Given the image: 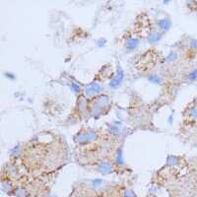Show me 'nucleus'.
I'll return each instance as SVG.
<instances>
[{"label":"nucleus","mask_w":197,"mask_h":197,"mask_svg":"<svg viewBox=\"0 0 197 197\" xmlns=\"http://www.w3.org/2000/svg\"><path fill=\"white\" fill-rule=\"evenodd\" d=\"M123 78H124V71L120 66H118L117 74H115V76L111 80L110 86L112 88V89H115V88H117L121 84V82L123 81Z\"/></svg>","instance_id":"obj_1"},{"label":"nucleus","mask_w":197,"mask_h":197,"mask_svg":"<svg viewBox=\"0 0 197 197\" xmlns=\"http://www.w3.org/2000/svg\"><path fill=\"white\" fill-rule=\"evenodd\" d=\"M97 171L99 173H101V174H111L113 172V166L111 164L110 162L103 161V162H101L100 164L98 165Z\"/></svg>","instance_id":"obj_2"},{"label":"nucleus","mask_w":197,"mask_h":197,"mask_svg":"<svg viewBox=\"0 0 197 197\" xmlns=\"http://www.w3.org/2000/svg\"><path fill=\"white\" fill-rule=\"evenodd\" d=\"M184 114L187 115V117L197 119V99L195 100V101H192L190 106H187V108L184 111Z\"/></svg>","instance_id":"obj_3"},{"label":"nucleus","mask_w":197,"mask_h":197,"mask_svg":"<svg viewBox=\"0 0 197 197\" xmlns=\"http://www.w3.org/2000/svg\"><path fill=\"white\" fill-rule=\"evenodd\" d=\"M157 25H158V27H159L160 31L163 32V33H165V32H168V31L169 30V28H171L172 22H171V20H169V19L164 18V19H160V20H158Z\"/></svg>","instance_id":"obj_4"},{"label":"nucleus","mask_w":197,"mask_h":197,"mask_svg":"<svg viewBox=\"0 0 197 197\" xmlns=\"http://www.w3.org/2000/svg\"><path fill=\"white\" fill-rule=\"evenodd\" d=\"M139 44V39L134 37H128L125 39V47L128 50L135 49Z\"/></svg>","instance_id":"obj_5"},{"label":"nucleus","mask_w":197,"mask_h":197,"mask_svg":"<svg viewBox=\"0 0 197 197\" xmlns=\"http://www.w3.org/2000/svg\"><path fill=\"white\" fill-rule=\"evenodd\" d=\"M101 91V86L97 83H92L89 85V87H87L86 94L87 96H95L96 94H98Z\"/></svg>","instance_id":"obj_6"},{"label":"nucleus","mask_w":197,"mask_h":197,"mask_svg":"<svg viewBox=\"0 0 197 197\" xmlns=\"http://www.w3.org/2000/svg\"><path fill=\"white\" fill-rule=\"evenodd\" d=\"M161 38H162V33L160 31H154L150 34V35H149L148 42L151 43V44H155V43L159 42V40L161 39Z\"/></svg>","instance_id":"obj_7"},{"label":"nucleus","mask_w":197,"mask_h":197,"mask_svg":"<svg viewBox=\"0 0 197 197\" xmlns=\"http://www.w3.org/2000/svg\"><path fill=\"white\" fill-rule=\"evenodd\" d=\"M149 81L153 84H156V85H161L163 83L162 78L159 77L158 75H156V74H152V75L149 76Z\"/></svg>","instance_id":"obj_8"},{"label":"nucleus","mask_w":197,"mask_h":197,"mask_svg":"<svg viewBox=\"0 0 197 197\" xmlns=\"http://www.w3.org/2000/svg\"><path fill=\"white\" fill-rule=\"evenodd\" d=\"M117 165H122V164H123V159H122V151H121V149H117Z\"/></svg>","instance_id":"obj_9"},{"label":"nucleus","mask_w":197,"mask_h":197,"mask_svg":"<svg viewBox=\"0 0 197 197\" xmlns=\"http://www.w3.org/2000/svg\"><path fill=\"white\" fill-rule=\"evenodd\" d=\"M176 58H178V54H176L174 51H172V52L168 55V57H167L168 61V62H171V63H172V62H174V61L176 60Z\"/></svg>","instance_id":"obj_10"},{"label":"nucleus","mask_w":197,"mask_h":197,"mask_svg":"<svg viewBox=\"0 0 197 197\" xmlns=\"http://www.w3.org/2000/svg\"><path fill=\"white\" fill-rule=\"evenodd\" d=\"M188 79L190 81H196L197 80V69H193L192 71H190L188 74Z\"/></svg>","instance_id":"obj_11"},{"label":"nucleus","mask_w":197,"mask_h":197,"mask_svg":"<svg viewBox=\"0 0 197 197\" xmlns=\"http://www.w3.org/2000/svg\"><path fill=\"white\" fill-rule=\"evenodd\" d=\"M190 47L192 49H197V40L195 39H192L190 40Z\"/></svg>","instance_id":"obj_12"},{"label":"nucleus","mask_w":197,"mask_h":197,"mask_svg":"<svg viewBox=\"0 0 197 197\" xmlns=\"http://www.w3.org/2000/svg\"><path fill=\"white\" fill-rule=\"evenodd\" d=\"M71 88H72V90L75 92V93H80V86H78L77 84H75V83H72L71 84Z\"/></svg>","instance_id":"obj_13"}]
</instances>
